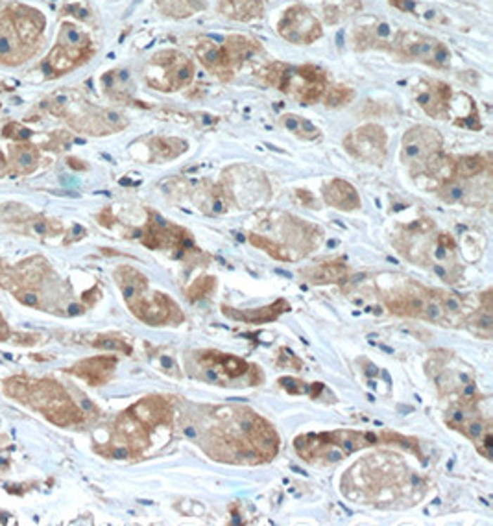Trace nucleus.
Returning <instances> with one entry per match:
<instances>
[{
	"instance_id": "f257e3e1",
	"label": "nucleus",
	"mask_w": 493,
	"mask_h": 526,
	"mask_svg": "<svg viewBox=\"0 0 493 526\" xmlns=\"http://www.w3.org/2000/svg\"><path fill=\"white\" fill-rule=\"evenodd\" d=\"M115 279L119 283L129 310L144 323L159 327V325L181 323L185 320L178 303L172 297L161 292H148V277L135 268L122 266L115 271Z\"/></svg>"
},
{
	"instance_id": "f03ea898",
	"label": "nucleus",
	"mask_w": 493,
	"mask_h": 526,
	"mask_svg": "<svg viewBox=\"0 0 493 526\" xmlns=\"http://www.w3.org/2000/svg\"><path fill=\"white\" fill-rule=\"evenodd\" d=\"M264 84L276 87L303 105L320 102L329 87V76L318 65H286L271 61L261 72Z\"/></svg>"
},
{
	"instance_id": "7ed1b4c3",
	"label": "nucleus",
	"mask_w": 493,
	"mask_h": 526,
	"mask_svg": "<svg viewBox=\"0 0 493 526\" xmlns=\"http://www.w3.org/2000/svg\"><path fill=\"white\" fill-rule=\"evenodd\" d=\"M143 76L148 87L161 93H176L194 79V63L181 50L165 49L146 61Z\"/></svg>"
},
{
	"instance_id": "20e7f679",
	"label": "nucleus",
	"mask_w": 493,
	"mask_h": 526,
	"mask_svg": "<svg viewBox=\"0 0 493 526\" xmlns=\"http://www.w3.org/2000/svg\"><path fill=\"white\" fill-rule=\"evenodd\" d=\"M388 50L403 61H416L433 69H449L453 58L451 50L442 41L414 30H399L394 35Z\"/></svg>"
},
{
	"instance_id": "39448f33",
	"label": "nucleus",
	"mask_w": 493,
	"mask_h": 526,
	"mask_svg": "<svg viewBox=\"0 0 493 526\" xmlns=\"http://www.w3.org/2000/svg\"><path fill=\"white\" fill-rule=\"evenodd\" d=\"M93 52L94 49L89 35L84 34L75 25L65 23L61 26L58 44L52 49L46 61L43 63V70L49 74L50 78L63 76L65 72H70L79 65H84L93 56Z\"/></svg>"
},
{
	"instance_id": "423d86ee",
	"label": "nucleus",
	"mask_w": 493,
	"mask_h": 526,
	"mask_svg": "<svg viewBox=\"0 0 493 526\" xmlns=\"http://www.w3.org/2000/svg\"><path fill=\"white\" fill-rule=\"evenodd\" d=\"M198 366L211 375V379L220 386H227L229 380L246 379L250 386L261 384L264 380L261 368L250 364L244 359L231 353H220V351H200L196 353Z\"/></svg>"
},
{
	"instance_id": "0eeeda50",
	"label": "nucleus",
	"mask_w": 493,
	"mask_h": 526,
	"mask_svg": "<svg viewBox=\"0 0 493 526\" xmlns=\"http://www.w3.org/2000/svg\"><path fill=\"white\" fill-rule=\"evenodd\" d=\"M141 240L150 250L178 251V257H185L188 253H196L193 235L170 220H165L158 212L148 211V222L144 229L137 231Z\"/></svg>"
},
{
	"instance_id": "6e6552de",
	"label": "nucleus",
	"mask_w": 493,
	"mask_h": 526,
	"mask_svg": "<svg viewBox=\"0 0 493 526\" xmlns=\"http://www.w3.org/2000/svg\"><path fill=\"white\" fill-rule=\"evenodd\" d=\"M344 148L359 161L380 167L388 155V133L379 124H362L345 135Z\"/></svg>"
},
{
	"instance_id": "1a4fd4ad",
	"label": "nucleus",
	"mask_w": 493,
	"mask_h": 526,
	"mask_svg": "<svg viewBox=\"0 0 493 526\" xmlns=\"http://www.w3.org/2000/svg\"><path fill=\"white\" fill-rule=\"evenodd\" d=\"M444 150V137L430 126H414L403 135L401 159L412 174H421L425 162Z\"/></svg>"
},
{
	"instance_id": "9d476101",
	"label": "nucleus",
	"mask_w": 493,
	"mask_h": 526,
	"mask_svg": "<svg viewBox=\"0 0 493 526\" xmlns=\"http://www.w3.org/2000/svg\"><path fill=\"white\" fill-rule=\"evenodd\" d=\"M277 34L292 44H312L324 35L321 23L307 6L294 4L283 11L277 23Z\"/></svg>"
},
{
	"instance_id": "9b49d317",
	"label": "nucleus",
	"mask_w": 493,
	"mask_h": 526,
	"mask_svg": "<svg viewBox=\"0 0 493 526\" xmlns=\"http://www.w3.org/2000/svg\"><path fill=\"white\" fill-rule=\"evenodd\" d=\"M244 432H246L250 447L253 449V453L261 460V463L271 462L277 456L281 440L268 419L248 409L246 418H244Z\"/></svg>"
},
{
	"instance_id": "f8f14e48",
	"label": "nucleus",
	"mask_w": 493,
	"mask_h": 526,
	"mask_svg": "<svg viewBox=\"0 0 493 526\" xmlns=\"http://www.w3.org/2000/svg\"><path fill=\"white\" fill-rule=\"evenodd\" d=\"M453 94L451 85L444 84V82L425 79L416 87V102L430 118L445 120V118H449Z\"/></svg>"
},
{
	"instance_id": "ddd939ff",
	"label": "nucleus",
	"mask_w": 493,
	"mask_h": 526,
	"mask_svg": "<svg viewBox=\"0 0 493 526\" xmlns=\"http://www.w3.org/2000/svg\"><path fill=\"white\" fill-rule=\"evenodd\" d=\"M129 412L134 418H137L144 427L158 428L170 427L174 419V410L167 399L161 395H148L141 399L134 406H129Z\"/></svg>"
},
{
	"instance_id": "4468645a",
	"label": "nucleus",
	"mask_w": 493,
	"mask_h": 526,
	"mask_svg": "<svg viewBox=\"0 0 493 526\" xmlns=\"http://www.w3.org/2000/svg\"><path fill=\"white\" fill-rule=\"evenodd\" d=\"M196 58L198 61L203 65V69L207 70L209 74H212L215 78L224 82V84H229L235 78V72L229 69L226 58H224L222 52V44L218 41L211 39V37H200L196 43Z\"/></svg>"
},
{
	"instance_id": "2eb2a0df",
	"label": "nucleus",
	"mask_w": 493,
	"mask_h": 526,
	"mask_svg": "<svg viewBox=\"0 0 493 526\" xmlns=\"http://www.w3.org/2000/svg\"><path fill=\"white\" fill-rule=\"evenodd\" d=\"M222 52L229 69L237 74V70L242 69L250 59L257 58V54H261L262 46L259 41L250 37V35L231 34L224 39Z\"/></svg>"
},
{
	"instance_id": "dca6fc26",
	"label": "nucleus",
	"mask_w": 493,
	"mask_h": 526,
	"mask_svg": "<svg viewBox=\"0 0 493 526\" xmlns=\"http://www.w3.org/2000/svg\"><path fill=\"white\" fill-rule=\"evenodd\" d=\"M290 310V303L283 297L276 300L270 305L262 307V309H233V307L222 305V314L227 316L229 320L242 321V323H250V325H262V323H270V321H276L279 316H283L285 312Z\"/></svg>"
},
{
	"instance_id": "f3484780",
	"label": "nucleus",
	"mask_w": 493,
	"mask_h": 526,
	"mask_svg": "<svg viewBox=\"0 0 493 526\" xmlns=\"http://www.w3.org/2000/svg\"><path fill=\"white\" fill-rule=\"evenodd\" d=\"M150 428L144 427L137 418L132 416L129 410L122 413L117 421V434L122 443L132 451V456L143 454L150 447Z\"/></svg>"
},
{
	"instance_id": "a211bd4d",
	"label": "nucleus",
	"mask_w": 493,
	"mask_h": 526,
	"mask_svg": "<svg viewBox=\"0 0 493 526\" xmlns=\"http://www.w3.org/2000/svg\"><path fill=\"white\" fill-rule=\"evenodd\" d=\"M300 276L311 285H342L350 277V268L344 259H329L320 264L300 270Z\"/></svg>"
},
{
	"instance_id": "6ab92c4d",
	"label": "nucleus",
	"mask_w": 493,
	"mask_h": 526,
	"mask_svg": "<svg viewBox=\"0 0 493 526\" xmlns=\"http://www.w3.org/2000/svg\"><path fill=\"white\" fill-rule=\"evenodd\" d=\"M324 192V200H326L327 205L335 207L338 211L351 212V211H359L362 207L360 202V196L357 188L351 185L350 181L340 179V177H335V179H329V181L324 185L321 188Z\"/></svg>"
},
{
	"instance_id": "aec40b11",
	"label": "nucleus",
	"mask_w": 493,
	"mask_h": 526,
	"mask_svg": "<svg viewBox=\"0 0 493 526\" xmlns=\"http://www.w3.org/2000/svg\"><path fill=\"white\" fill-rule=\"evenodd\" d=\"M427 290L419 292H394L385 295V305L392 314L406 316V318H423Z\"/></svg>"
},
{
	"instance_id": "412c9836",
	"label": "nucleus",
	"mask_w": 493,
	"mask_h": 526,
	"mask_svg": "<svg viewBox=\"0 0 493 526\" xmlns=\"http://www.w3.org/2000/svg\"><path fill=\"white\" fill-rule=\"evenodd\" d=\"M115 368H117V359L115 357H94V359L82 360L70 371L79 375L91 386H100V384H105L111 379Z\"/></svg>"
},
{
	"instance_id": "4be33fe9",
	"label": "nucleus",
	"mask_w": 493,
	"mask_h": 526,
	"mask_svg": "<svg viewBox=\"0 0 493 526\" xmlns=\"http://www.w3.org/2000/svg\"><path fill=\"white\" fill-rule=\"evenodd\" d=\"M194 203H196L203 212H207V214H224V212L229 211V196H227V192L224 191V187L220 183L217 185H211V183L203 181L200 187L196 188L194 192Z\"/></svg>"
},
{
	"instance_id": "5701e85b",
	"label": "nucleus",
	"mask_w": 493,
	"mask_h": 526,
	"mask_svg": "<svg viewBox=\"0 0 493 526\" xmlns=\"http://www.w3.org/2000/svg\"><path fill=\"white\" fill-rule=\"evenodd\" d=\"M218 13L237 23H252L262 19V0H218Z\"/></svg>"
},
{
	"instance_id": "b1692460",
	"label": "nucleus",
	"mask_w": 493,
	"mask_h": 526,
	"mask_svg": "<svg viewBox=\"0 0 493 526\" xmlns=\"http://www.w3.org/2000/svg\"><path fill=\"white\" fill-rule=\"evenodd\" d=\"M146 148L150 152V161L168 162L187 152L188 144L187 141L178 137H150L146 141Z\"/></svg>"
},
{
	"instance_id": "393cba45",
	"label": "nucleus",
	"mask_w": 493,
	"mask_h": 526,
	"mask_svg": "<svg viewBox=\"0 0 493 526\" xmlns=\"http://www.w3.org/2000/svg\"><path fill=\"white\" fill-rule=\"evenodd\" d=\"M17 39H19V35H17L15 32L13 20H11L10 13L6 11V13L2 15V19H0V59H2V61L13 59L11 65L25 61L23 56L19 54V46L15 44Z\"/></svg>"
},
{
	"instance_id": "a878e982",
	"label": "nucleus",
	"mask_w": 493,
	"mask_h": 526,
	"mask_svg": "<svg viewBox=\"0 0 493 526\" xmlns=\"http://www.w3.org/2000/svg\"><path fill=\"white\" fill-rule=\"evenodd\" d=\"M155 8L159 13L170 19H188V17L202 13L207 8V2L205 0H158Z\"/></svg>"
},
{
	"instance_id": "bb28decb",
	"label": "nucleus",
	"mask_w": 493,
	"mask_h": 526,
	"mask_svg": "<svg viewBox=\"0 0 493 526\" xmlns=\"http://www.w3.org/2000/svg\"><path fill=\"white\" fill-rule=\"evenodd\" d=\"M279 122L285 129H288L290 133H294L297 139H303V141H314V139L320 137V129L316 128L314 124L305 117H300V115L294 113H286L281 115Z\"/></svg>"
},
{
	"instance_id": "cd10ccee",
	"label": "nucleus",
	"mask_w": 493,
	"mask_h": 526,
	"mask_svg": "<svg viewBox=\"0 0 493 526\" xmlns=\"http://www.w3.org/2000/svg\"><path fill=\"white\" fill-rule=\"evenodd\" d=\"M489 167V161L484 155H462L454 159L453 176L460 179H471V177L482 174Z\"/></svg>"
},
{
	"instance_id": "c85d7f7f",
	"label": "nucleus",
	"mask_w": 493,
	"mask_h": 526,
	"mask_svg": "<svg viewBox=\"0 0 493 526\" xmlns=\"http://www.w3.org/2000/svg\"><path fill=\"white\" fill-rule=\"evenodd\" d=\"M468 327L473 331L477 336H482L484 340L492 338L493 333V309H480L468 318Z\"/></svg>"
},
{
	"instance_id": "c756f323",
	"label": "nucleus",
	"mask_w": 493,
	"mask_h": 526,
	"mask_svg": "<svg viewBox=\"0 0 493 526\" xmlns=\"http://www.w3.org/2000/svg\"><path fill=\"white\" fill-rule=\"evenodd\" d=\"M248 240H250L252 246L259 248V250H262V251H267L268 255H270L271 259H276V261H281V262L292 261V257L288 255V251H286L283 246H279L277 242L271 240V238H268V236L257 235V233H250V235H248Z\"/></svg>"
},
{
	"instance_id": "7c9ffc66",
	"label": "nucleus",
	"mask_w": 493,
	"mask_h": 526,
	"mask_svg": "<svg viewBox=\"0 0 493 526\" xmlns=\"http://www.w3.org/2000/svg\"><path fill=\"white\" fill-rule=\"evenodd\" d=\"M355 98V91L347 85H329L324 94V103L331 109H338L344 108L347 103H351V100Z\"/></svg>"
},
{
	"instance_id": "2f4dec72",
	"label": "nucleus",
	"mask_w": 493,
	"mask_h": 526,
	"mask_svg": "<svg viewBox=\"0 0 493 526\" xmlns=\"http://www.w3.org/2000/svg\"><path fill=\"white\" fill-rule=\"evenodd\" d=\"M217 288V277L212 276H202L194 279L191 285L187 286V290H185V297H187L191 303L194 301H202L205 300L209 294H212Z\"/></svg>"
},
{
	"instance_id": "473e14b6",
	"label": "nucleus",
	"mask_w": 493,
	"mask_h": 526,
	"mask_svg": "<svg viewBox=\"0 0 493 526\" xmlns=\"http://www.w3.org/2000/svg\"><path fill=\"white\" fill-rule=\"evenodd\" d=\"M468 194V188L463 185V179L460 177H449L445 181H442L438 188V196L447 203H459Z\"/></svg>"
},
{
	"instance_id": "72a5a7b5",
	"label": "nucleus",
	"mask_w": 493,
	"mask_h": 526,
	"mask_svg": "<svg viewBox=\"0 0 493 526\" xmlns=\"http://www.w3.org/2000/svg\"><path fill=\"white\" fill-rule=\"evenodd\" d=\"M37 158H39V153L32 146H19L13 150V161L17 162L20 174L32 172L37 165Z\"/></svg>"
},
{
	"instance_id": "f704fd0d",
	"label": "nucleus",
	"mask_w": 493,
	"mask_h": 526,
	"mask_svg": "<svg viewBox=\"0 0 493 526\" xmlns=\"http://www.w3.org/2000/svg\"><path fill=\"white\" fill-rule=\"evenodd\" d=\"M430 294L438 300V303L442 307H444V310L447 312V316L451 318V316H459L462 314V310H463V301L460 300L459 295L453 294V292H445V290H430Z\"/></svg>"
},
{
	"instance_id": "c9c22d12",
	"label": "nucleus",
	"mask_w": 493,
	"mask_h": 526,
	"mask_svg": "<svg viewBox=\"0 0 493 526\" xmlns=\"http://www.w3.org/2000/svg\"><path fill=\"white\" fill-rule=\"evenodd\" d=\"M93 345L94 347H98V349L120 351V353L124 354H132V345H129L124 338H119V336H102V338L94 340Z\"/></svg>"
},
{
	"instance_id": "e433bc0d",
	"label": "nucleus",
	"mask_w": 493,
	"mask_h": 526,
	"mask_svg": "<svg viewBox=\"0 0 493 526\" xmlns=\"http://www.w3.org/2000/svg\"><path fill=\"white\" fill-rule=\"evenodd\" d=\"M279 386L283 390H286L288 394L292 395H301V394H309V386H307L303 380L294 379V377H281V379L277 380Z\"/></svg>"
},
{
	"instance_id": "4c0bfd02",
	"label": "nucleus",
	"mask_w": 493,
	"mask_h": 526,
	"mask_svg": "<svg viewBox=\"0 0 493 526\" xmlns=\"http://www.w3.org/2000/svg\"><path fill=\"white\" fill-rule=\"evenodd\" d=\"M277 366H281V368L301 369L303 368V362H301V360L297 359V354L292 353L290 349L281 347V349H279V360H277Z\"/></svg>"
},
{
	"instance_id": "58836bf2",
	"label": "nucleus",
	"mask_w": 493,
	"mask_h": 526,
	"mask_svg": "<svg viewBox=\"0 0 493 526\" xmlns=\"http://www.w3.org/2000/svg\"><path fill=\"white\" fill-rule=\"evenodd\" d=\"M477 451L480 454H482L486 460H492V454H493V434H492V428H488L486 432L480 436V438L477 440Z\"/></svg>"
},
{
	"instance_id": "ea45409f",
	"label": "nucleus",
	"mask_w": 493,
	"mask_h": 526,
	"mask_svg": "<svg viewBox=\"0 0 493 526\" xmlns=\"http://www.w3.org/2000/svg\"><path fill=\"white\" fill-rule=\"evenodd\" d=\"M8 394L17 399H25L26 394H28V386L20 383V380H10L8 383Z\"/></svg>"
},
{
	"instance_id": "a19ab883",
	"label": "nucleus",
	"mask_w": 493,
	"mask_h": 526,
	"mask_svg": "<svg viewBox=\"0 0 493 526\" xmlns=\"http://www.w3.org/2000/svg\"><path fill=\"white\" fill-rule=\"evenodd\" d=\"M17 297H19V301H23L25 305H37V295H35L34 292H20V294H17Z\"/></svg>"
},
{
	"instance_id": "79ce46f5",
	"label": "nucleus",
	"mask_w": 493,
	"mask_h": 526,
	"mask_svg": "<svg viewBox=\"0 0 493 526\" xmlns=\"http://www.w3.org/2000/svg\"><path fill=\"white\" fill-rule=\"evenodd\" d=\"M297 196H300V200L303 203H305L307 207L314 205V198H312L311 194H309V192H307V191H297Z\"/></svg>"
},
{
	"instance_id": "37998d69",
	"label": "nucleus",
	"mask_w": 493,
	"mask_h": 526,
	"mask_svg": "<svg viewBox=\"0 0 493 526\" xmlns=\"http://www.w3.org/2000/svg\"><path fill=\"white\" fill-rule=\"evenodd\" d=\"M34 229H35V233H39V235H43V236L49 233V226H46V222H35Z\"/></svg>"
},
{
	"instance_id": "c03bdc74",
	"label": "nucleus",
	"mask_w": 493,
	"mask_h": 526,
	"mask_svg": "<svg viewBox=\"0 0 493 526\" xmlns=\"http://www.w3.org/2000/svg\"><path fill=\"white\" fill-rule=\"evenodd\" d=\"M10 336V329L6 327V323L2 321V318H0V340H6Z\"/></svg>"
},
{
	"instance_id": "a18cd8bd",
	"label": "nucleus",
	"mask_w": 493,
	"mask_h": 526,
	"mask_svg": "<svg viewBox=\"0 0 493 526\" xmlns=\"http://www.w3.org/2000/svg\"><path fill=\"white\" fill-rule=\"evenodd\" d=\"M82 312H84V310H82V307H79V305H70V307H69V314H70V316L82 314Z\"/></svg>"
}]
</instances>
